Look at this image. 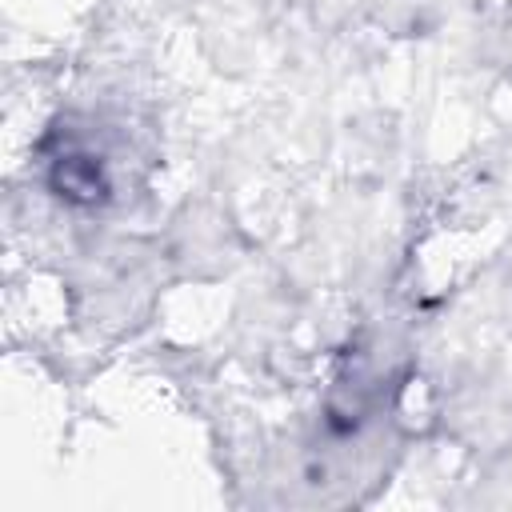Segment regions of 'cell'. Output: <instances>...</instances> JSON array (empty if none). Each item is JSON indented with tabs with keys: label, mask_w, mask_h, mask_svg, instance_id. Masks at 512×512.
<instances>
[{
	"label": "cell",
	"mask_w": 512,
	"mask_h": 512,
	"mask_svg": "<svg viewBox=\"0 0 512 512\" xmlns=\"http://www.w3.org/2000/svg\"><path fill=\"white\" fill-rule=\"evenodd\" d=\"M44 184L68 208H100L112 200V172L104 156L84 144H60L44 164Z\"/></svg>",
	"instance_id": "6da1fadb"
}]
</instances>
